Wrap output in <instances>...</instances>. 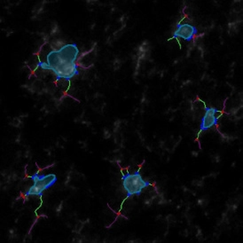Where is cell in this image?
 I'll return each instance as SVG.
<instances>
[{"label":"cell","mask_w":243,"mask_h":243,"mask_svg":"<svg viewBox=\"0 0 243 243\" xmlns=\"http://www.w3.org/2000/svg\"><path fill=\"white\" fill-rule=\"evenodd\" d=\"M122 185L128 197H131L139 195L142 191L150 185V183L142 178L139 171H136L132 174L128 173L122 176Z\"/></svg>","instance_id":"obj_1"},{"label":"cell","mask_w":243,"mask_h":243,"mask_svg":"<svg viewBox=\"0 0 243 243\" xmlns=\"http://www.w3.org/2000/svg\"><path fill=\"white\" fill-rule=\"evenodd\" d=\"M29 178L33 180V184L27 192V196H41L43 192L55 184L57 180L55 174L39 176L38 173H36L33 176L29 177Z\"/></svg>","instance_id":"obj_2"},{"label":"cell","mask_w":243,"mask_h":243,"mask_svg":"<svg viewBox=\"0 0 243 243\" xmlns=\"http://www.w3.org/2000/svg\"><path fill=\"white\" fill-rule=\"evenodd\" d=\"M197 34V29L195 27H193L192 25H191L188 22L184 23H180L178 22V28L175 30L174 34H173V37L174 38H183L185 41H192V39L194 38V37Z\"/></svg>","instance_id":"obj_3"},{"label":"cell","mask_w":243,"mask_h":243,"mask_svg":"<svg viewBox=\"0 0 243 243\" xmlns=\"http://www.w3.org/2000/svg\"><path fill=\"white\" fill-rule=\"evenodd\" d=\"M216 108H205V114L201 118V130H206L212 128L216 125L217 122V120L215 116Z\"/></svg>","instance_id":"obj_4"},{"label":"cell","mask_w":243,"mask_h":243,"mask_svg":"<svg viewBox=\"0 0 243 243\" xmlns=\"http://www.w3.org/2000/svg\"><path fill=\"white\" fill-rule=\"evenodd\" d=\"M10 124L15 128H20L22 125V121L20 117H14L12 121L10 122Z\"/></svg>","instance_id":"obj_5"},{"label":"cell","mask_w":243,"mask_h":243,"mask_svg":"<svg viewBox=\"0 0 243 243\" xmlns=\"http://www.w3.org/2000/svg\"><path fill=\"white\" fill-rule=\"evenodd\" d=\"M58 32H59V26H58L57 23H53V27H52V28H51L50 35H51V36H55Z\"/></svg>","instance_id":"obj_6"},{"label":"cell","mask_w":243,"mask_h":243,"mask_svg":"<svg viewBox=\"0 0 243 243\" xmlns=\"http://www.w3.org/2000/svg\"><path fill=\"white\" fill-rule=\"evenodd\" d=\"M192 184H193V185H195V186L202 187L203 185H204V181H203V179H196V180L192 181Z\"/></svg>","instance_id":"obj_7"},{"label":"cell","mask_w":243,"mask_h":243,"mask_svg":"<svg viewBox=\"0 0 243 243\" xmlns=\"http://www.w3.org/2000/svg\"><path fill=\"white\" fill-rule=\"evenodd\" d=\"M121 65H122V62H121V61H120V59L116 58L115 61H114V69H115V70H118V69L121 67Z\"/></svg>","instance_id":"obj_8"},{"label":"cell","mask_w":243,"mask_h":243,"mask_svg":"<svg viewBox=\"0 0 243 243\" xmlns=\"http://www.w3.org/2000/svg\"><path fill=\"white\" fill-rule=\"evenodd\" d=\"M9 239L12 241V240L15 239V238L17 237V234H16V231L14 229H10L9 230Z\"/></svg>","instance_id":"obj_9"},{"label":"cell","mask_w":243,"mask_h":243,"mask_svg":"<svg viewBox=\"0 0 243 243\" xmlns=\"http://www.w3.org/2000/svg\"><path fill=\"white\" fill-rule=\"evenodd\" d=\"M103 138H105V139H108V138H111V133H110V131L108 130V129H104L103 130Z\"/></svg>","instance_id":"obj_10"},{"label":"cell","mask_w":243,"mask_h":243,"mask_svg":"<svg viewBox=\"0 0 243 243\" xmlns=\"http://www.w3.org/2000/svg\"><path fill=\"white\" fill-rule=\"evenodd\" d=\"M166 221L168 222L169 224H171V223H175V217H173L172 215H169L166 217Z\"/></svg>","instance_id":"obj_11"},{"label":"cell","mask_w":243,"mask_h":243,"mask_svg":"<svg viewBox=\"0 0 243 243\" xmlns=\"http://www.w3.org/2000/svg\"><path fill=\"white\" fill-rule=\"evenodd\" d=\"M63 209V201H61V204L59 205V206L57 207V209H56V213L57 214H60V213L61 212V210Z\"/></svg>","instance_id":"obj_12"},{"label":"cell","mask_w":243,"mask_h":243,"mask_svg":"<svg viewBox=\"0 0 243 243\" xmlns=\"http://www.w3.org/2000/svg\"><path fill=\"white\" fill-rule=\"evenodd\" d=\"M214 159H215V162H219L221 161V157L219 154H216L215 157H214Z\"/></svg>","instance_id":"obj_13"},{"label":"cell","mask_w":243,"mask_h":243,"mask_svg":"<svg viewBox=\"0 0 243 243\" xmlns=\"http://www.w3.org/2000/svg\"><path fill=\"white\" fill-rule=\"evenodd\" d=\"M15 142H16V143H18V144L20 142V135H18V137H17L16 139H15Z\"/></svg>","instance_id":"obj_14"},{"label":"cell","mask_w":243,"mask_h":243,"mask_svg":"<svg viewBox=\"0 0 243 243\" xmlns=\"http://www.w3.org/2000/svg\"><path fill=\"white\" fill-rule=\"evenodd\" d=\"M191 154H192V156H194V157H197V156H198V152H195V151H192Z\"/></svg>","instance_id":"obj_15"}]
</instances>
